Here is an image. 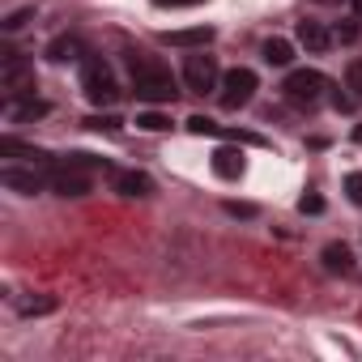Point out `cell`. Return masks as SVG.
<instances>
[{"mask_svg": "<svg viewBox=\"0 0 362 362\" xmlns=\"http://www.w3.org/2000/svg\"><path fill=\"white\" fill-rule=\"evenodd\" d=\"M128 69H132V90H136V98H145V103H175V77H170V69L162 64V60H153V56H145V52H132L128 56Z\"/></svg>", "mask_w": 362, "mask_h": 362, "instance_id": "cell-1", "label": "cell"}, {"mask_svg": "<svg viewBox=\"0 0 362 362\" xmlns=\"http://www.w3.org/2000/svg\"><path fill=\"white\" fill-rule=\"evenodd\" d=\"M81 90H86V98H90V103H98V107H103V103L111 107V103L119 98L115 73H111V69H107V60H98V56H86V60H81Z\"/></svg>", "mask_w": 362, "mask_h": 362, "instance_id": "cell-2", "label": "cell"}, {"mask_svg": "<svg viewBox=\"0 0 362 362\" xmlns=\"http://www.w3.org/2000/svg\"><path fill=\"white\" fill-rule=\"evenodd\" d=\"M281 94H286V103H294V107H320L324 94H328V81H324V73H315V69H294V73L281 81Z\"/></svg>", "mask_w": 362, "mask_h": 362, "instance_id": "cell-3", "label": "cell"}, {"mask_svg": "<svg viewBox=\"0 0 362 362\" xmlns=\"http://www.w3.org/2000/svg\"><path fill=\"white\" fill-rule=\"evenodd\" d=\"M0 86H5L9 94H30V90H35V69H30V60H22L13 47L0 52Z\"/></svg>", "mask_w": 362, "mask_h": 362, "instance_id": "cell-4", "label": "cell"}, {"mask_svg": "<svg viewBox=\"0 0 362 362\" xmlns=\"http://www.w3.org/2000/svg\"><path fill=\"white\" fill-rule=\"evenodd\" d=\"M184 81H188V90L192 94H209V90H218V60L214 56H205V52H197V56H188L184 60Z\"/></svg>", "mask_w": 362, "mask_h": 362, "instance_id": "cell-5", "label": "cell"}, {"mask_svg": "<svg viewBox=\"0 0 362 362\" xmlns=\"http://www.w3.org/2000/svg\"><path fill=\"white\" fill-rule=\"evenodd\" d=\"M252 94H256V73H252V69H230V73L222 77V107H226V111L247 107Z\"/></svg>", "mask_w": 362, "mask_h": 362, "instance_id": "cell-6", "label": "cell"}, {"mask_svg": "<svg viewBox=\"0 0 362 362\" xmlns=\"http://www.w3.org/2000/svg\"><path fill=\"white\" fill-rule=\"evenodd\" d=\"M0 184L13 188V192H22V197H35V192H43V188L52 184V175H43V170H18V166H0Z\"/></svg>", "mask_w": 362, "mask_h": 362, "instance_id": "cell-7", "label": "cell"}, {"mask_svg": "<svg viewBox=\"0 0 362 362\" xmlns=\"http://www.w3.org/2000/svg\"><path fill=\"white\" fill-rule=\"evenodd\" d=\"M43 115H47V103L35 98V90L5 98V119H9V124H30V119H43Z\"/></svg>", "mask_w": 362, "mask_h": 362, "instance_id": "cell-8", "label": "cell"}, {"mask_svg": "<svg viewBox=\"0 0 362 362\" xmlns=\"http://www.w3.org/2000/svg\"><path fill=\"white\" fill-rule=\"evenodd\" d=\"M52 192H60V197H86V192H90L86 166H73V162H64L60 170H52Z\"/></svg>", "mask_w": 362, "mask_h": 362, "instance_id": "cell-9", "label": "cell"}, {"mask_svg": "<svg viewBox=\"0 0 362 362\" xmlns=\"http://www.w3.org/2000/svg\"><path fill=\"white\" fill-rule=\"evenodd\" d=\"M111 184L119 197H149L153 192V179L145 170H111Z\"/></svg>", "mask_w": 362, "mask_h": 362, "instance_id": "cell-10", "label": "cell"}, {"mask_svg": "<svg viewBox=\"0 0 362 362\" xmlns=\"http://www.w3.org/2000/svg\"><path fill=\"white\" fill-rule=\"evenodd\" d=\"M298 43H303L307 52H315V56H320V52H328L337 39H332L320 22H298Z\"/></svg>", "mask_w": 362, "mask_h": 362, "instance_id": "cell-11", "label": "cell"}, {"mask_svg": "<svg viewBox=\"0 0 362 362\" xmlns=\"http://www.w3.org/2000/svg\"><path fill=\"white\" fill-rule=\"evenodd\" d=\"M214 39V30L209 26H192V30H166L162 35V43H170V47H205Z\"/></svg>", "mask_w": 362, "mask_h": 362, "instance_id": "cell-12", "label": "cell"}, {"mask_svg": "<svg viewBox=\"0 0 362 362\" xmlns=\"http://www.w3.org/2000/svg\"><path fill=\"white\" fill-rule=\"evenodd\" d=\"M47 56H52L56 64H64V60H86V47H81L77 35H60V39L47 47Z\"/></svg>", "mask_w": 362, "mask_h": 362, "instance_id": "cell-13", "label": "cell"}, {"mask_svg": "<svg viewBox=\"0 0 362 362\" xmlns=\"http://www.w3.org/2000/svg\"><path fill=\"white\" fill-rule=\"evenodd\" d=\"M214 175L239 179V175H243V153H239V149H218V153H214Z\"/></svg>", "mask_w": 362, "mask_h": 362, "instance_id": "cell-14", "label": "cell"}, {"mask_svg": "<svg viewBox=\"0 0 362 362\" xmlns=\"http://www.w3.org/2000/svg\"><path fill=\"white\" fill-rule=\"evenodd\" d=\"M324 269L328 273H354V252L345 243H328L324 247Z\"/></svg>", "mask_w": 362, "mask_h": 362, "instance_id": "cell-15", "label": "cell"}, {"mask_svg": "<svg viewBox=\"0 0 362 362\" xmlns=\"http://www.w3.org/2000/svg\"><path fill=\"white\" fill-rule=\"evenodd\" d=\"M0 153H22V158H30V162L47 166V153H43V149H35V145H26V141H18V136H0Z\"/></svg>", "mask_w": 362, "mask_h": 362, "instance_id": "cell-16", "label": "cell"}, {"mask_svg": "<svg viewBox=\"0 0 362 362\" xmlns=\"http://www.w3.org/2000/svg\"><path fill=\"white\" fill-rule=\"evenodd\" d=\"M18 311L22 315H47V311H56V298L52 294H26V298H18Z\"/></svg>", "mask_w": 362, "mask_h": 362, "instance_id": "cell-17", "label": "cell"}, {"mask_svg": "<svg viewBox=\"0 0 362 362\" xmlns=\"http://www.w3.org/2000/svg\"><path fill=\"white\" fill-rule=\"evenodd\" d=\"M264 60L277 64V69H286V64L294 60V47H290L286 39H269V43H264Z\"/></svg>", "mask_w": 362, "mask_h": 362, "instance_id": "cell-18", "label": "cell"}, {"mask_svg": "<svg viewBox=\"0 0 362 362\" xmlns=\"http://www.w3.org/2000/svg\"><path fill=\"white\" fill-rule=\"evenodd\" d=\"M136 128H145V132H166V128H170V119H166V115H158V111H145V115H136Z\"/></svg>", "mask_w": 362, "mask_h": 362, "instance_id": "cell-19", "label": "cell"}, {"mask_svg": "<svg viewBox=\"0 0 362 362\" xmlns=\"http://www.w3.org/2000/svg\"><path fill=\"white\" fill-rule=\"evenodd\" d=\"M188 128H192L197 136H222V132H226V128H218V124H214V119H205V115H192V119H188Z\"/></svg>", "mask_w": 362, "mask_h": 362, "instance_id": "cell-20", "label": "cell"}, {"mask_svg": "<svg viewBox=\"0 0 362 362\" xmlns=\"http://www.w3.org/2000/svg\"><path fill=\"white\" fill-rule=\"evenodd\" d=\"M345 86H349V94L362 103V60H354V64L345 69Z\"/></svg>", "mask_w": 362, "mask_h": 362, "instance_id": "cell-21", "label": "cell"}, {"mask_svg": "<svg viewBox=\"0 0 362 362\" xmlns=\"http://www.w3.org/2000/svg\"><path fill=\"white\" fill-rule=\"evenodd\" d=\"M332 39H337V43H358V22H341V26L332 30Z\"/></svg>", "mask_w": 362, "mask_h": 362, "instance_id": "cell-22", "label": "cell"}, {"mask_svg": "<svg viewBox=\"0 0 362 362\" xmlns=\"http://www.w3.org/2000/svg\"><path fill=\"white\" fill-rule=\"evenodd\" d=\"M30 18H35V9H18V13H9V18H5V30H22Z\"/></svg>", "mask_w": 362, "mask_h": 362, "instance_id": "cell-23", "label": "cell"}, {"mask_svg": "<svg viewBox=\"0 0 362 362\" xmlns=\"http://www.w3.org/2000/svg\"><path fill=\"white\" fill-rule=\"evenodd\" d=\"M345 188H349V201L362 205V175H349V179H345Z\"/></svg>", "mask_w": 362, "mask_h": 362, "instance_id": "cell-24", "label": "cell"}, {"mask_svg": "<svg viewBox=\"0 0 362 362\" xmlns=\"http://www.w3.org/2000/svg\"><path fill=\"white\" fill-rule=\"evenodd\" d=\"M298 209H303V214H320V209H324V201H320V197H303V201H298Z\"/></svg>", "mask_w": 362, "mask_h": 362, "instance_id": "cell-25", "label": "cell"}, {"mask_svg": "<svg viewBox=\"0 0 362 362\" xmlns=\"http://www.w3.org/2000/svg\"><path fill=\"white\" fill-rule=\"evenodd\" d=\"M226 214H230V218H256V209H252V205H235V201L226 205Z\"/></svg>", "mask_w": 362, "mask_h": 362, "instance_id": "cell-26", "label": "cell"}, {"mask_svg": "<svg viewBox=\"0 0 362 362\" xmlns=\"http://www.w3.org/2000/svg\"><path fill=\"white\" fill-rule=\"evenodd\" d=\"M158 5H197V0H158Z\"/></svg>", "mask_w": 362, "mask_h": 362, "instance_id": "cell-27", "label": "cell"}, {"mask_svg": "<svg viewBox=\"0 0 362 362\" xmlns=\"http://www.w3.org/2000/svg\"><path fill=\"white\" fill-rule=\"evenodd\" d=\"M349 5H354V13H358V18H362V0H349Z\"/></svg>", "mask_w": 362, "mask_h": 362, "instance_id": "cell-28", "label": "cell"}, {"mask_svg": "<svg viewBox=\"0 0 362 362\" xmlns=\"http://www.w3.org/2000/svg\"><path fill=\"white\" fill-rule=\"evenodd\" d=\"M354 141H358V145H362V124H358V128H354Z\"/></svg>", "mask_w": 362, "mask_h": 362, "instance_id": "cell-29", "label": "cell"}, {"mask_svg": "<svg viewBox=\"0 0 362 362\" xmlns=\"http://www.w3.org/2000/svg\"><path fill=\"white\" fill-rule=\"evenodd\" d=\"M320 5H341V0H320Z\"/></svg>", "mask_w": 362, "mask_h": 362, "instance_id": "cell-30", "label": "cell"}]
</instances>
